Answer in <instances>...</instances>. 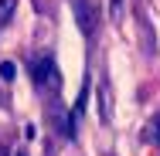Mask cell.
<instances>
[{
    "instance_id": "obj_1",
    "label": "cell",
    "mask_w": 160,
    "mask_h": 156,
    "mask_svg": "<svg viewBox=\"0 0 160 156\" xmlns=\"http://www.w3.org/2000/svg\"><path fill=\"white\" fill-rule=\"evenodd\" d=\"M31 75H34V85H38V88H51V92L62 88V75H58V64L51 61V54L34 58L31 61Z\"/></svg>"
},
{
    "instance_id": "obj_2",
    "label": "cell",
    "mask_w": 160,
    "mask_h": 156,
    "mask_svg": "<svg viewBox=\"0 0 160 156\" xmlns=\"http://www.w3.org/2000/svg\"><path fill=\"white\" fill-rule=\"evenodd\" d=\"M72 14H75V24L85 37H92L99 27V7L92 0H72Z\"/></svg>"
},
{
    "instance_id": "obj_3",
    "label": "cell",
    "mask_w": 160,
    "mask_h": 156,
    "mask_svg": "<svg viewBox=\"0 0 160 156\" xmlns=\"http://www.w3.org/2000/svg\"><path fill=\"white\" fill-rule=\"evenodd\" d=\"M99 119L102 122H112V105H109V85L102 82V88H99Z\"/></svg>"
},
{
    "instance_id": "obj_4",
    "label": "cell",
    "mask_w": 160,
    "mask_h": 156,
    "mask_svg": "<svg viewBox=\"0 0 160 156\" xmlns=\"http://www.w3.org/2000/svg\"><path fill=\"white\" fill-rule=\"evenodd\" d=\"M123 3H126V0H109V21H112V24L123 21Z\"/></svg>"
},
{
    "instance_id": "obj_5",
    "label": "cell",
    "mask_w": 160,
    "mask_h": 156,
    "mask_svg": "<svg viewBox=\"0 0 160 156\" xmlns=\"http://www.w3.org/2000/svg\"><path fill=\"white\" fill-rule=\"evenodd\" d=\"M14 75H17L14 61H3V64H0V78H3V82H14Z\"/></svg>"
},
{
    "instance_id": "obj_6",
    "label": "cell",
    "mask_w": 160,
    "mask_h": 156,
    "mask_svg": "<svg viewBox=\"0 0 160 156\" xmlns=\"http://www.w3.org/2000/svg\"><path fill=\"white\" fill-rule=\"evenodd\" d=\"M14 7H17V0H0V21H7L14 14Z\"/></svg>"
},
{
    "instance_id": "obj_7",
    "label": "cell",
    "mask_w": 160,
    "mask_h": 156,
    "mask_svg": "<svg viewBox=\"0 0 160 156\" xmlns=\"http://www.w3.org/2000/svg\"><path fill=\"white\" fill-rule=\"evenodd\" d=\"M7 156H28V153H24V149H17V146H14V149H10V153H7Z\"/></svg>"
}]
</instances>
